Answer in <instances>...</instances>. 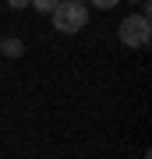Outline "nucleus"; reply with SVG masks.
Here are the masks:
<instances>
[{
    "label": "nucleus",
    "mask_w": 152,
    "mask_h": 159,
    "mask_svg": "<svg viewBox=\"0 0 152 159\" xmlns=\"http://www.w3.org/2000/svg\"><path fill=\"white\" fill-rule=\"evenodd\" d=\"M50 18H53V29L57 32L74 35V32H81L85 25H89V7L78 4V0H60V4L50 11Z\"/></svg>",
    "instance_id": "f257e3e1"
},
{
    "label": "nucleus",
    "mask_w": 152,
    "mask_h": 159,
    "mask_svg": "<svg viewBox=\"0 0 152 159\" xmlns=\"http://www.w3.org/2000/svg\"><path fill=\"white\" fill-rule=\"evenodd\" d=\"M117 39L131 46V50H141V46H149L152 39V25H149V18L145 14H127L124 21L117 25Z\"/></svg>",
    "instance_id": "f03ea898"
},
{
    "label": "nucleus",
    "mask_w": 152,
    "mask_h": 159,
    "mask_svg": "<svg viewBox=\"0 0 152 159\" xmlns=\"http://www.w3.org/2000/svg\"><path fill=\"white\" fill-rule=\"evenodd\" d=\"M0 53H7V57H21V53H25V43L21 39H0Z\"/></svg>",
    "instance_id": "7ed1b4c3"
},
{
    "label": "nucleus",
    "mask_w": 152,
    "mask_h": 159,
    "mask_svg": "<svg viewBox=\"0 0 152 159\" xmlns=\"http://www.w3.org/2000/svg\"><path fill=\"white\" fill-rule=\"evenodd\" d=\"M57 4H60V0H32V4H28V7H35V11H39V14H50V11H53Z\"/></svg>",
    "instance_id": "20e7f679"
},
{
    "label": "nucleus",
    "mask_w": 152,
    "mask_h": 159,
    "mask_svg": "<svg viewBox=\"0 0 152 159\" xmlns=\"http://www.w3.org/2000/svg\"><path fill=\"white\" fill-rule=\"evenodd\" d=\"M120 0H92V7H99V11H113Z\"/></svg>",
    "instance_id": "39448f33"
},
{
    "label": "nucleus",
    "mask_w": 152,
    "mask_h": 159,
    "mask_svg": "<svg viewBox=\"0 0 152 159\" xmlns=\"http://www.w3.org/2000/svg\"><path fill=\"white\" fill-rule=\"evenodd\" d=\"M32 0H7V7H14V11H21V7H28Z\"/></svg>",
    "instance_id": "423d86ee"
},
{
    "label": "nucleus",
    "mask_w": 152,
    "mask_h": 159,
    "mask_svg": "<svg viewBox=\"0 0 152 159\" xmlns=\"http://www.w3.org/2000/svg\"><path fill=\"white\" fill-rule=\"evenodd\" d=\"M127 4H138V0H127Z\"/></svg>",
    "instance_id": "0eeeda50"
},
{
    "label": "nucleus",
    "mask_w": 152,
    "mask_h": 159,
    "mask_svg": "<svg viewBox=\"0 0 152 159\" xmlns=\"http://www.w3.org/2000/svg\"><path fill=\"white\" fill-rule=\"evenodd\" d=\"M78 4H85V0H78Z\"/></svg>",
    "instance_id": "6e6552de"
}]
</instances>
